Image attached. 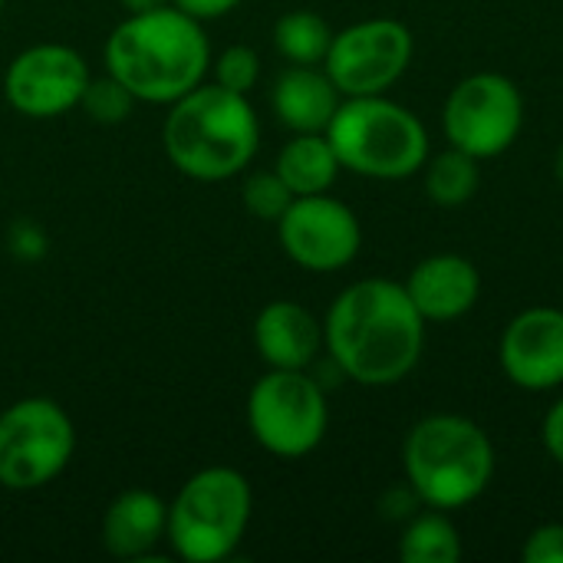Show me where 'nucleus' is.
I'll return each mask as SVG.
<instances>
[{
  "instance_id": "1",
  "label": "nucleus",
  "mask_w": 563,
  "mask_h": 563,
  "mask_svg": "<svg viewBox=\"0 0 563 563\" xmlns=\"http://www.w3.org/2000/svg\"><path fill=\"white\" fill-rule=\"evenodd\" d=\"M426 320L406 284L366 277L336 294L323 317V353L366 389L399 386L422 360Z\"/></svg>"
},
{
  "instance_id": "2",
  "label": "nucleus",
  "mask_w": 563,
  "mask_h": 563,
  "mask_svg": "<svg viewBox=\"0 0 563 563\" xmlns=\"http://www.w3.org/2000/svg\"><path fill=\"white\" fill-rule=\"evenodd\" d=\"M106 73L115 76L135 102L172 106L211 73V40L205 23L172 3L125 13L102 46Z\"/></svg>"
},
{
  "instance_id": "3",
  "label": "nucleus",
  "mask_w": 563,
  "mask_h": 563,
  "mask_svg": "<svg viewBox=\"0 0 563 563\" xmlns=\"http://www.w3.org/2000/svg\"><path fill=\"white\" fill-rule=\"evenodd\" d=\"M165 158L191 181L218 185L244 175L261 148V115L251 96L211 79L168 106L162 122Z\"/></svg>"
},
{
  "instance_id": "4",
  "label": "nucleus",
  "mask_w": 563,
  "mask_h": 563,
  "mask_svg": "<svg viewBox=\"0 0 563 563\" xmlns=\"http://www.w3.org/2000/svg\"><path fill=\"white\" fill-rule=\"evenodd\" d=\"M402 472L426 508L459 511L488 492L495 478V445L468 416L435 412L409 429Z\"/></svg>"
},
{
  "instance_id": "5",
  "label": "nucleus",
  "mask_w": 563,
  "mask_h": 563,
  "mask_svg": "<svg viewBox=\"0 0 563 563\" xmlns=\"http://www.w3.org/2000/svg\"><path fill=\"white\" fill-rule=\"evenodd\" d=\"M327 139L343 172L373 181H402L429 162L426 122L386 92L343 99Z\"/></svg>"
},
{
  "instance_id": "6",
  "label": "nucleus",
  "mask_w": 563,
  "mask_h": 563,
  "mask_svg": "<svg viewBox=\"0 0 563 563\" xmlns=\"http://www.w3.org/2000/svg\"><path fill=\"white\" fill-rule=\"evenodd\" d=\"M254 511V492L244 472L208 465L185 478L168 501L165 544L185 563H221L238 554Z\"/></svg>"
},
{
  "instance_id": "7",
  "label": "nucleus",
  "mask_w": 563,
  "mask_h": 563,
  "mask_svg": "<svg viewBox=\"0 0 563 563\" xmlns=\"http://www.w3.org/2000/svg\"><path fill=\"white\" fill-rule=\"evenodd\" d=\"M251 439L280 462L317 452L330 429L327 389L310 369H267L244 406Z\"/></svg>"
},
{
  "instance_id": "8",
  "label": "nucleus",
  "mask_w": 563,
  "mask_h": 563,
  "mask_svg": "<svg viewBox=\"0 0 563 563\" xmlns=\"http://www.w3.org/2000/svg\"><path fill=\"white\" fill-rule=\"evenodd\" d=\"M76 426L49 396H23L0 412V488L13 495L53 485L76 455Z\"/></svg>"
},
{
  "instance_id": "9",
  "label": "nucleus",
  "mask_w": 563,
  "mask_h": 563,
  "mask_svg": "<svg viewBox=\"0 0 563 563\" xmlns=\"http://www.w3.org/2000/svg\"><path fill=\"white\" fill-rule=\"evenodd\" d=\"M525 129V99L505 73H472L452 86L442 109V132L452 148L478 162L505 155Z\"/></svg>"
},
{
  "instance_id": "10",
  "label": "nucleus",
  "mask_w": 563,
  "mask_h": 563,
  "mask_svg": "<svg viewBox=\"0 0 563 563\" xmlns=\"http://www.w3.org/2000/svg\"><path fill=\"white\" fill-rule=\"evenodd\" d=\"M412 53V30L402 20L369 16L333 33L323 69L343 99L383 96L406 76Z\"/></svg>"
},
{
  "instance_id": "11",
  "label": "nucleus",
  "mask_w": 563,
  "mask_h": 563,
  "mask_svg": "<svg viewBox=\"0 0 563 563\" xmlns=\"http://www.w3.org/2000/svg\"><path fill=\"white\" fill-rule=\"evenodd\" d=\"M92 69L69 43H33L3 69V99L26 119H59L79 109Z\"/></svg>"
},
{
  "instance_id": "12",
  "label": "nucleus",
  "mask_w": 563,
  "mask_h": 563,
  "mask_svg": "<svg viewBox=\"0 0 563 563\" xmlns=\"http://www.w3.org/2000/svg\"><path fill=\"white\" fill-rule=\"evenodd\" d=\"M280 251L310 274H336L350 267L363 247V224L356 211L323 195H300L277 218Z\"/></svg>"
},
{
  "instance_id": "13",
  "label": "nucleus",
  "mask_w": 563,
  "mask_h": 563,
  "mask_svg": "<svg viewBox=\"0 0 563 563\" xmlns=\"http://www.w3.org/2000/svg\"><path fill=\"white\" fill-rule=\"evenodd\" d=\"M501 373L525 393H551L563 386V310L528 307L508 320L498 340Z\"/></svg>"
},
{
  "instance_id": "14",
  "label": "nucleus",
  "mask_w": 563,
  "mask_h": 563,
  "mask_svg": "<svg viewBox=\"0 0 563 563\" xmlns=\"http://www.w3.org/2000/svg\"><path fill=\"white\" fill-rule=\"evenodd\" d=\"M406 294L426 323H452L475 310L482 274L462 254H432L409 271Z\"/></svg>"
},
{
  "instance_id": "15",
  "label": "nucleus",
  "mask_w": 563,
  "mask_h": 563,
  "mask_svg": "<svg viewBox=\"0 0 563 563\" xmlns=\"http://www.w3.org/2000/svg\"><path fill=\"white\" fill-rule=\"evenodd\" d=\"M251 336L267 369H313L323 353V320L297 300L264 303Z\"/></svg>"
},
{
  "instance_id": "16",
  "label": "nucleus",
  "mask_w": 563,
  "mask_h": 563,
  "mask_svg": "<svg viewBox=\"0 0 563 563\" xmlns=\"http://www.w3.org/2000/svg\"><path fill=\"white\" fill-rule=\"evenodd\" d=\"M168 501L148 488L119 492L102 515V548L115 561H148L165 541Z\"/></svg>"
},
{
  "instance_id": "17",
  "label": "nucleus",
  "mask_w": 563,
  "mask_h": 563,
  "mask_svg": "<svg viewBox=\"0 0 563 563\" xmlns=\"http://www.w3.org/2000/svg\"><path fill=\"white\" fill-rule=\"evenodd\" d=\"M340 102L343 96L323 66L290 63L271 89L274 115L290 132H327Z\"/></svg>"
},
{
  "instance_id": "18",
  "label": "nucleus",
  "mask_w": 563,
  "mask_h": 563,
  "mask_svg": "<svg viewBox=\"0 0 563 563\" xmlns=\"http://www.w3.org/2000/svg\"><path fill=\"white\" fill-rule=\"evenodd\" d=\"M274 172L284 178L294 198H300L330 191L343 168L327 132H290V139L277 152Z\"/></svg>"
},
{
  "instance_id": "19",
  "label": "nucleus",
  "mask_w": 563,
  "mask_h": 563,
  "mask_svg": "<svg viewBox=\"0 0 563 563\" xmlns=\"http://www.w3.org/2000/svg\"><path fill=\"white\" fill-rule=\"evenodd\" d=\"M396 551L402 563H455L462 558V538L445 511L426 508L402 525Z\"/></svg>"
},
{
  "instance_id": "20",
  "label": "nucleus",
  "mask_w": 563,
  "mask_h": 563,
  "mask_svg": "<svg viewBox=\"0 0 563 563\" xmlns=\"http://www.w3.org/2000/svg\"><path fill=\"white\" fill-rule=\"evenodd\" d=\"M422 175H426V195L439 208H462L482 188L478 158L452 145L439 155H429V162L422 165Z\"/></svg>"
},
{
  "instance_id": "21",
  "label": "nucleus",
  "mask_w": 563,
  "mask_h": 563,
  "mask_svg": "<svg viewBox=\"0 0 563 563\" xmlns=\"http://www.w3.org/2000/svg\"><path fill=\"white\" fill-rule=\"evenodd\" d=\"M333 30L313 10H290L274 23V46L287 63L297 66H323Z\"/></svg>"
},
{
  "instance_id": "22",
  "label": "nucleus",
  "mask_w": 563,
  "mask_h": 563,
  "mask_svg": "<svg viewBox=\"0 0 563 563\" xmlns=\"http://www.w3.org/2000/svg\"><path fill=\"white\" fill-rule=\"evenodd\" d=\"M135 106H139L135 96L115 76H109V73L92 76L89 86H86V92H82V102H79V109L96 125H122L132 115Z\"/></svg>"
},
{
  "instance_id": "23",
  "label": "nucleus",
  "mask_w": 563,
  "mask_h": 563,
  "mask_svg": "<svg viewBox=\"0 0 563 563\" xmlns=\"http://www.w3.org/2000/svg\"><path fill=\"white\" fill-rule=\"evenodd\" d=\"M208 76H211V82H218L231 92L251 96L261 82V56L254 46H244V43L224 46L218 56H211Z\"/></svg>"
},
{
  "instance_id": "24",
  "label": "nucleus",
  "mask_w": 563,
  "mask_h": 563,
  "mask_svg": "<svg viewBox=\"0 0 563 563\" xmlns=\"http://www.w3.org/2000/svg\"><path fill=\"white\" fill-rule=\"evenodd\" d=\"M241 201L247 208V214H254L257 221H274L287 211V205L294 201V191L284 185V178L267 168V172H251L241 185Z\"/></svg>"
},
{
  "instance_id": "25",
  "label": "nucleus",
  "mask_w": 563,
  "mask_h": 563,
  "mask_svg": "<svg viewBox=\"0 0 563 563\" xmlns=\"http://www.w3.org/2000/svg\"><path fill=\"white\" fill-rule=\"evenodd\" d=\"M525 563H563V525H541L525 538Z\"/></svg>"
},
{
  "instance_id": "26",
  "label": "nucleus",
  "mask_w": 563,
  "mask_h": 563,
  "mask_svg": "<svg viewBox=\"0 0 563 563\" xmlns=\"http://www.w3.org/2000/svg\"><path fill=\"white\" fill-rule=\"evenodd\" d=\"M379 508H383V515L386 518H396V521H409L419 508H426L422 505V498L416 495V488L406 482V485H396V488H389L386 495H383V501H379Z\"/></svg>"
},
{
  "instance_id": "27",
  "label": "nucleus",
  "mask_w": 563,
  "mask_h": 563,
  "mask_svg": "<svg viewBox=\"0 0 563 563\" xmlns=\"http://www.w3.org/2000/svg\"><path fill=\"white\" fill-rule=\"evenodd\" d=\"M10 251L16 257H23V261H36V257L46 254V238H43V231L33 221H20L10 231Z\"/></svg>"
},
{
  "instance_id": "28",
  "label": "nucleus",
  "mask_w": 563,
  "mask_h": 563,
  "mask_svg": "<svg viewBox=\"0 0 563 563\" xmlns=\"http://www.w3.org/2000/svg\"><path fill=\"white\" fill-rule=\"evenodd\" d=\"M172 7H178L181 13L201 20V23H211V20H221L228 13H234L244 0H168Z\"/></svg>"
},
{
  "instance_id": "29",
  "label": "nucleus",
  "mask_w": 563,
  "mask_h": 563,
  "mask_svg": "<svg viewBox=\"0 0 563 563\" xmlns=\"http://www.w3.org/2000/svg\"><path fill=\"white\" fill-rule=\"evenodd\" d=\"M541 439H544V449H548V455L563 465V396L548 409V416H544V429H541Z\"/></svg>"
},
{
  "instance_id": "30",
  "label": "nucleus",
  "mask_w": 563,
  "mask_h": 563,
  "mask_svg": "<svg viewBox=\"0 0 563 563\" xmlns=\"http://www.w3.org/2000/svg\"><path fill=\"white\" fill-rule=\"evenodd\" d=\"M162 3H168V0H119V7H122L125 13H142V10H155V7H162Z\"/></svg>"
},
{
  "instance_id": "31",
  "label": "nucleus",
  "mask_w": 563,
  "mask_h": 563,
  "mask_svg": "<svg viewBox=\"0 0 563 563\" xmlns=\"http://www.w3.org/2000/svg\"><path fill=\"white\" fill-rule=\"evenodd\" d=\"M554 178H558V185L563 188V142L561 148H558V155H554Z\"/></svg>"
},
{
  "instance_id": "32",
  "label": "nucleus",
  "mask_w": 563,
  "mask_h": 563,
  "mask_svg": "<svg viewBox=\"0 0 563 563\" xmlns=\"http://www.w3.org/2000/svg\"><path fill=\"white\" fill-rule=\"evenodd\" d=\"M3 7H7V0H0V13H3Z\"/></svg>"
}]
</instances>
